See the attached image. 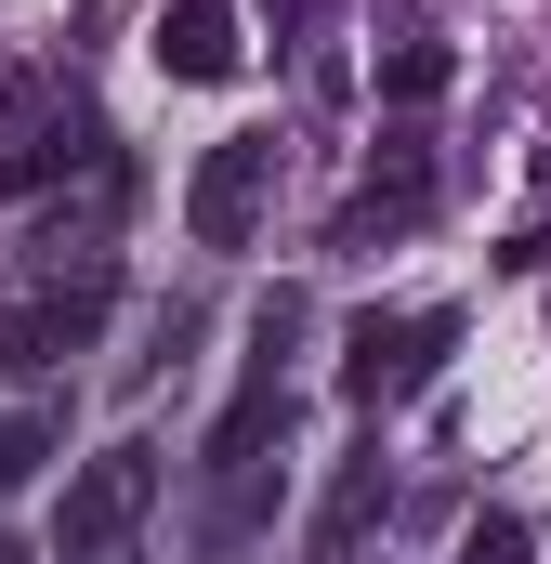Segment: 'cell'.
Segmentation results:
<instances>
[{
  "label": "cell",
  "instance_id": "cell-7",
  "mask_svg": "<svg viewBox=\"0 0 551 564\" xmlns=\"http://www.w3.org/2000/svg\"><path fill=\"white\" fill-rule=\"evenodd\" d=\"M93 328H106V263H93L79 289H40L26 315H0V355H26V368H53V355H79Z\"/></svg>",
  "mask_w": 551,
  "mask_h": 564
},
{
  "label": "cell",
  "instance_id": "cell-1",
  "mask_svg": "<svg viewBox=\"0 0 551 564\" xmlns=\"http://www.w3.org/2000/svg\"><path fill=\"white\" fill-rule=\"evenodd\" d=\"M289 341H302V315H289V289H276L263 315H250V355H237V394H224V421H210V486H224V539L263 512V433H289Z\"/></svg>",
  "mask_w": 551,
  "mask_h": 564
},
{
  "label": "cell",
  "instance_id": "cell-10",
  "mask_svg": "<svg viewBox=\"0 0 551 564\" xmlns=\"http://www.w3.org/2000/svg\"><path fill=\"white\" fill-rule=\"evenodd\" d=\"M526 552H539V525H526V512H486V525L460 539V564H526Z\"/></svg>",
  "mask_w": 551,
  "mask_h": 564
},
{
  "label": "cell",
  "instance_id": "cell-9",
  "mask_svg": "<svg viewBox=\"0 0 551 564\" xmlns=\"http://www.w3.org/2000/svg\"><path fill=\"white\" fill-rule=\"evenodd\" d=\"M368 499H381V459H355V473L328 486V512H315V552H328V564L355 552V525H368Z\"/></svg>",
  "mask_w": 551,
  "mask_h": 564
},
{
  "label": "cell",
  "instance_id": "cell-2",
  "mask_svg": "<svg viewBox=\"0 0 551 564\" xmlns=\"http://www.w3.org/2000/svg\"><path fill=\"white\" fill-rule=\"evenodd\" d=\"M446 355H460V315H446V302L355 315V328H342V394H355V408H408V394L446 368Z\"/></svg>",
  "mask_w": 551,
  "mask_h": 564
},
{
  "label": "cell",
  "instance_id": "cell-13",
  "mask_svg": "<svg viewBox=\"0 0 551 564\" xmlns=\"http://www.w3.org/2000/svg\"><path fill=\"white\" fill-rule=\"evenodd\" d=\"M93 564H144V552H93Z\"/></svg>",
  "mask_w": 551,
  "mask_h": 564
},
{
  "label": "cell",
  "instance_id": "cell-3",
  "mask_svg": "<svg viewBox=\"0 0 551 564\" xmlns=\"http://www.w3.org/2000/svg\"><path fill=\"white\" fill-rule=\"evenodd\" d=\"M144 499H158V446H144V433H119L106 459H79V473H66V512H53V552H66V564H93V552H132Z\"/></svg>",
  "mask_w": 551,
  "mask_h": 564
},
{
  "label": "cell",
  "instance_id": "cell-8",
  "mask_svg": "<svg viewBox=\"0 0 551 564\" xmlns=\"http://www.w3.org/2000/svg\"><path fill=\"white\" fill-rule=\"evenodd\" d=\"M446 79H460V53H446V40H395V53H381V106H433Z\"/></svg>",
  "mask_w": 551,
  "mask_h": 564
},
{
  "label": "cell",
  "instance_id": "cell-6",
  "mask_svg": "<svg viewBox=\"0 0 551 564\" xmlns=\"http://www.w3.org/2000/svg\"><path fill=\"white\" fill-rule=\"evenodd\" d=\"M420 210H433V144L395 132V144H381V171L342 197V250H368V237H408Z\"/></svg>",
  "mask_w": 551,
  "mask_h": 564
},
{
  "label": "cell",
  "instance_id": "cell-12",
  "mask_svg": "<svg viewBox=\"0 0 551 564\" xmlns=\"http://www.w3.org/2000/svg\"><path fill=\"white\" fill-rule=\"evenodd\" d=\"M263 13H276V26H302V13H328V0H263Z\"/></svg>",
  "mask_w": 551,
  "mask_h": 564
},
{
  "label": "cell",
  "instance_id": "cell-4",
  "mask_svg": "<svg viewBox=\"0 0 551 564\" xmlns=\"http://www.w3.org/2000/svg\"><path fill=\"white\" fill-rule=\"evenodd\" d=\"M263 197H276V132H224L197 158V184H184V237L197 250H250Z\"/></svg>",
  "mask_w": 551,
  "mask_h": 564
},
{
  "label": "cell",
  "instance_id": "cell-11",
  "mask_svg": "<svg viewBox=\"0 0 551 564\" xmlns=\"http://www.w3.org/2000/svg\"><path fill=\"white\" fill-rule=\"evenodd\" d=\"M40 459H53V421H0V499H13Z\"/></svg>",
  "mask_w": 551,
  "mask_h": 564
},
{
  "label": "cell",
  "instance_id": "cell-5",
  "mask_svg": "<svg viewBox=\"0 0 551 564\" xmlns=\"http://www.w3.org/2000/svg\"><path fill=\"white\" fill-rule=\"evenodd\" d=\"M144 66H158V79H184V93L237 79V66H250V40H237V0H158V13H144Z\"/></svg>",
  "mask_w": 551,
  "mask_h": 564
}]
</instances>
